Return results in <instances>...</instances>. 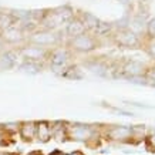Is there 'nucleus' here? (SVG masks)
<instances>
[{"instance_id": "obj_1", "label": "nucleus", "mask_w": 155, "mask_h": 155, "mask_svg": "<svg viewBox=\"0 0 155 155\" xmlns=\"http://www.w3.org/2000/svg\"><path fill=\"white\" fill-rule=\"evenodd\" d=\"M34 131H36V127H34L33 124H24L23 128H21V135L26 140H30L34 135Z\"/></svg>"}, {"instance_id": "obj_2", "label": "nucleus", "mask_w": 155, "mask_h": 155, "mask_svg": "<svg viewBox=\"0 0 155 155\" xmlns=\"http://www.w3.org/2000/svg\"><path fill=\"white\" fill-rule=\"evenodd\" d=\"M37 132H38V138L43 140V141H46L48 138V128L46 124H40L37 127Z\"/></svg>"}]
</instances>
